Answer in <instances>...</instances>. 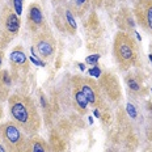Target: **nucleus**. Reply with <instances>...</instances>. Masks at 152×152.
I'll list each match as a JSON object with an SVG mask.
<instances>
[{"instance_id":"19","label":"nucleus","mask_w":152,"mask_h":152,"mask_svg":"<svg viewBox=\"0 0 152 152\" xmlns=\"http://www.w3.org/2000/svg\"><path fill=\"white\" fill-rule=\"evenodd\" d=\"M99 59H100V55L99 54H94V55H91V56H88L87 58V62L88 64H92V66H96L97 64V62H99Z\"/></svg>"},{"instance_id":"24","label":"nucleus","mask_w":152,"mask_h":152,"mask_svg":"<svg viewBox=\"0 0 152 152\" xmlns=\"http://www.w3.org/2000/svg\"><path fill=\"white\" fill-rule=\"evenodd\" d=\"M79 68H80L81 69V71H84V69H85V67H84V64H83V63H79Z\"/></svg>"},{"instance_id":"15","label":"nucleus","mask_w":152,"mask_h":152,"mask_svg":"<svg viewBox=\"0 0 152 152\" xmlns=\"http://www.w3.org/2000/svg\"><path fill=\"white\" fill-rule=\"evenodd\" d=\"M12 84V76L7 69H0V99L4 100L8 96V91Z\"/></svg>"},{"instance_id":"8","label":"nucleus","mask_w":152,"mask_h":152,"mask_svg":"<svg viewBox=\"0 0 152 152\" xmlns=\"http://www.w3.org/2000/svg\"><path fill=\"white\" fill-rule=\"evenodd\" d=\"M53 18H54V24L56 25V28L61 31L68 33L71 36H74L76 33L77 25H76L74 12L69 8L64 7V5H56L54 15H53Z\"/></svg>"},{"instance_id":"12","label":"nucleus","mask_w":152,"mask_h":152,"mask_svg":"<svg viewBox=\"0 0 152 152\" xmlns=\"http://www.w3.org/2000/svg\"><path fill=\"white\" fill-rule=\"evenodd\" d=\"M24 152H51L49 143L38 135H31L26 139Z\"/></svg>"},{"instance_id":"21","label":"nucleus","mask_w":152,"mask_h":152,"mask_svg":"<svg viewBox=\"0 0 152 152\" xmlns=\"http://www.w3.org/2000/svg\"><path fill=\"white\" fill-rule=\"evenodd\" d=\"M0 152H8L7 147H5V145H4V143H3L1 138H0Z\"/></svg>"},{"instance_id":"18","label":"nucleus","mask_w":152,"mask_h":152,"mask_svg":"<svg viewBox=\"0 0 152 152\" xmlns=\"http://www.w3.org/2000/svg\"><path fill=\"white\" fill-rule=\"evenodd\" d=\"M88 74H89L91 76H94V77H100L102 72H101V69L97 67V64H96V66H93L92 68L88 69Z\"/></svg>"},{"instance_id":"20","label":"nucleus","mask_w":152,"mask_h":152,"mask_svg":"<svg viewBox=\"0 0 152 152\" xmlns=\"http://www.w3.org/2000/svg\"><path fill=\"white\" fill-rule=\"evenodd\" d=\"M127 113L130 114L131 118H137V112H135V107L131 104H127Z\"/></svg>"},{"instance_id":"1","label":"nucleus","mask_w":152,"mask_h":152,"mask_svg":"<svg viewBox=\"0 0 152 152\" xmlns=\"http://www.w3.org/2000/svg\"><path fill=\"white\" fill-rule=\"evenodd\" d=\"M8 107L11 118L28 137L37 135L41 129V115L33 99L26 94L15 93L9 96Z\"/></svg>"},{"instance_id":"7","label":"nucleus","mask_w":152,"mask_h":152,"mask_svg":"<svg viewBox=\"0 0 152 152\" xmlns=\"http://www.w3.org/2000/svg\"><path fill=\"white\" fill-rule=\"evenodd\" d=\"M9 63H11V76L12 80L20 81L29 74L30 63L28 56L25 55V51L21 46H16L11 53L9 56Z\"/></svg>"},{"instance_id":"16","label":"nucleus","mask_w":152,"mask_h":152,"mask_svg":"<svg viewBox=\"0 0 152 152\" xmlns=\"http://www.w3.org/2000/svg\"><path fill=\"white\" fill-rule=\"evenodd\" d=\"M126 84H127V88L132 93L138 94V93H142L144 89V85H143V81H142L140 77H138L137 74H131V75H127L126 76Z\"/></svg>"},{"instance_id":"9","label":"nucleus","mask_w":152,"mask_h":152,"mask_svg":"<svg viewBox=\"0 0 152 152\" xmlns=\"http://www.w3.org/2000/svg\"><path fill=\"white\" fill-rule=\"evenodd\" d=\"M134 17L145 31L152 34V0H137Z\"/></svg>"},{"instance_id":"23","label":"nucleus","mask_w":152,"mask_h":152,"mask_svg":"<svg viewBox=\"0 0 152 152\" xmlns=\"http://www.w3.org/2000/svg\"><path fill=\"white\" fill-rule=\"evenodd\" d=\"M94 115H96L97 117V118H100V112H99V110H97V109H94Z\"/></svg>"},{"instance_id":"2","label":"nucleus","mask_w":152,"mask_h":152,"mask_svg":"<svg viewBox=\"0 0 152 152\" xmlns=\"http://www.w3.org/2000/svg\"><path fill=\"white\" fill-rule=\"evenodd\" d=\"M113 54L121 69H129L138 64L139 46L130 33L118 31L114 38Z\"/></svg>"},{"instance_id":"3","label":"nucleus","mask_w":152,"mask_h":152,"mask_svg":"<svg viewBox=\"0 0 152 152\" xmlns=\"http://www.w3.org/2000/svg\"><path fill=\"white\" fill-rule=\"evenodd\" d=\"M21 21L9 3H0V47H5L18 34Z\"/></svg>"},{"instance_id":"4","label":"nucleus","mask_w":152,"mask_h":152,"mask_svg":"<svg viewBox=\"0 0 152 152\" xmlns=\"http://www.w3.org/2000/svg\"><path fill=\"white\" fill-rule=\"evenodd\" d=\"M0 138L8 152H24L26 144V134L13 121L3 122L0 125Z\"/></svg>"},{"instance_id":"13","label":"nucleus","mask_w":152,"mask_h":152,"mask_svg":"<svg viewBox=\"0 0 152 152\" xmlns=\"http://www.w3.org/2000/svg\"><path fill=\"white\" fill-rule=\"evenodd\" d=\"M91 0H62L59 5H64V7L69 8L74 15L76 13L77 16H83L89 8Z\"/></svg>"},{"instance_id":"6","label":"nucleus","mask_w":152,"mask_h":152,"mask_svg":"<svg viewBox=\"0 0 152 152\" xmlns=\"http://www.w3.org/2000/svg\"><path fill=\"white\" fill-rule=\"evenodd\" d=\"M72 83L83 92V94L85 96V99H87L88 104H89L91 106L96 107V109L102 106V104H104L102 91H101L97 81H94L93 79H91V77L75 76V77L72 79Z\"/></svg>"},{"instance_id":"5","label":"nucleus","mask_w":152,"mask_h":152,"mask_svg":"<svg viewBox=\"0 0 152 152\" xmlns=\"http://www.w3.org/2000/svg\"><path fill=\"white\" fill-rule=\"evenodd\" d=\"M33 45H34L33 49L37 51L38 56L43 62L51 61L56 53V41H55V37L53 36L50 28L34 34Z\"/></svg>"},{"instance_id":"10","label":"nucleus","mask_w":152,"mask_h":152,"mask_svg":"<svg viewBox=\"0 0 152 152\" xmlns=\"http://www.w3.org/2000/svg\"><path fill=\"white\" fill-rule=\"evenodd\" d=\"M26 26L33 34L49 28L47 26L45 16H43L42 8H41V5L38 4V3H31L29 7H28Z\"/></svg>"},{"instance_id":"26","label":"nucleus","mask_w":152,"mask_h":152,"mask_svg":"<svg viewBox=\"0 0 152 152\" xmlns=\"http://www.w3.org/2000/svg\"><path fill=\"white\" fill-rule=\"evenodd\" d=\"M93 1H94V3H97V1H99V3H100V1H101V0H93Z\"/></svg>"},{"instance_id":"25","label":"nucleus","mask_w":152,"mask_h":152,"mask_svg":"<svg viewBox=\"0 0 152 152\" xmlns=\"http://www.w3.org/2000/svg\"><path fill=\"white\" fill-rule=\"evenodd\" d=\"M148 58H150V61H151V63H152V54H150V55H148Z\"/></svg>"},{"instance_id":"22","label":"nucleus","mask_w":152,"mask_h":152,"mask_svg":"<svg viewBox=\"0 0 152 152\" xmlns=\"http://www.w3.org/2000/svg\"><path fill=\"white\" fill-rule=\"evenodd\" d=\"M1 64H3V49L0 47V68H1Z\"/></svg>"},{"instance_id":"17","label":"nucleus","mask_w":152,"mask_h":152,"mask_svg":"<svg viewBox=\"0 0 152 152\" xmlns=\"http://www.w3.org/2000/svg\"><path fill=\"white\" fill-rule=\"evenodd\" d=\"M11 1L12 8L15 9V12L20 16L23 13V5H24V0H9Z\"/></svg>"},{"instance_id":"14","label":"nucleus","mask_w":152,"mask_h":152,"mask_svg":"<svg viewBox=\"0 0 152 152\" xmlns=\"http://www.w3.org/2000/svg\"><path fill=\"white\" fill-rule=\"evenodd\" d=\"M72 99H74V104H75V109L77 110L80 114H85L88 112V101L85 99V96L83 94V92L79 89L76 85L72 87Z\"/></svg>"},{"instance_id":"11","label":"nucleus","mask_w":152,"mask_h":152,"mask_svg":"<svg viewBox=\"0 0 152 152\" xmlns=\"http://www.w3.org/2000/svg\"><path fill=\"white\" fill-rule=\"evenodd\" d=\"M100 88L105 91V93L110 97L112 100H119L121 99V88L117 77L110 72L101 74L100 76Z\"/></svg>"}]
</instances>
